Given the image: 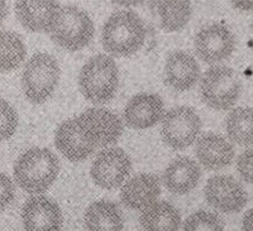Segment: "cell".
Masks as SVG:
<instances>
[{
    "label": "cell",
    "mask_w": 253,
    "mask_h": 231,
    "mask_svg": "<svg viewBox=\"0 0 253 231\" xmlns=\"http://www.w3.org/2000/svg\"><path fill=\"white\" fill-rule=\"evenodd\" d=\"M146 39L143 20L132 10H119L108 18L103 27L101 40L108 53L126 57L138 52Z\"/></svg>",
    "instance_id": "cell-1"
},
{
    "label": "cell",
    "mask_w": 253,
    "mask_h": 231,
    "mask_svg": "<svg viewBox=\"0 0 253 231\" xmlns=\"http://www.w3.org/2000/svg\"><path fill=\"white\" fill-rule=\"evenodd\" d=\"M60 172L57 157L46 148H32L14 164V178L20 189L40 194L49 189Z\"/></svg>",
    "instance_id": "cell-2"
},
{
    "label": "cell",
    "mask_w": 253,
    "mask_h": 231,
    "mask_svg": "<svg viewBox=\"0 0 253 231\" xmlns=\"http://www.w3.org/2000/svg\"><path fill=\"white\" fill-rule=\"evenodd\" d=\"M79 85L90 103L101 105L114 97L119 85V71L114 60L107 54H96L81 69Z\"/></svg>",
    "instance_id": "cell-3"
},
{
    "label": "cell",
    "mask_w": 253,
    "mask_h": 231,
    "mask_svg": "<svg viewBox=\"0 0 253 231\" xmlns=\"http://www.w3.org/2000/svg\"><path fill=\"white\" fill-rule=\"evenodd\" d=\"M49 33L56 44L75 52L87 46L92 39L94 23L87 13L78 6H62Z\"/></svg>",
    "instance_id": "cell-4"
},
{
    "label": "cell",
    "mask_w": 253,
    "mask_h": 231,
    "mask_svg": "<svg viewBox=\"0 0 253 231\" xmlns=\"http://www.w3.org/2000/svg\"><path fill=\"white\" fill-rule=\"evenodd\" d=\"M60 76V65L51 54H35L27 62L22 75L24 95L33 104L44 103L57 87Z\"/></svg>",
    "instance_id": "cell-5"
},
{
    "label": "cell",
    "mask_w": 253,
    "mask_h": 231,
    "mask_svg": "<svg viewBox=\"0 0 253 231\" xmlns=\"http://www.w3.org/2000/svg\"><path fill=\"white\" fill-rule=\"evenodd\" d=\"M242 82L237 72L227 66H213L205 71L200 82V95L208 106L227 110L238 100Z\"/></svg>",
    "instance_id": "cell-6"
},
{
    "label": "cell",
    "mask_w": 253,
    "mask_h": 231,
    "mask_svg": "<svg viewBox=\"0 0 253 231\" xmlns=\"http://www.w3.org/2000/svg\"><path fill=\"white\" fill-rule=\"evenodd\" d=\"M202 129V120L189 106H177L162 116L161 135L165 144L175 151L191 146Z\"/></svg>",
    "instance_id": "cell-7"
},
{
    "label": "cell",
    "mask_w": 253,
    "mask_h": 231,
    "mask_svg": "<svg viewBox=\"0 0 253 231\" xmlns=\"http://www.w3.org/2000/svg\"><path fill=\"white\" fill-rule=\"evenodd\" d=\"M132 169L129 155L121 148H108L95 157L91 164V178L99 187L117 189L128 178Z\"/></svg>",
    "instance_id": "cell-8"
},
{
    "label": "cell",
    "mask_w": 253,
    "mask_h": 231,
    "mask_svg": "<svg viewBox=\"0 0 253 231\" xmlns=\"http://www.w3.org/2000/svg\"><path fill=\"white\" fill-rule=\"evenodd\" d=\"M194 46L200 60L213 65L230 57L236 47V39L229 28L223 24L211 23L196 33Z\"/></svg>",
    "instance_id": "cell-9"
},
{
    "label": "cell",
    "mask_w": 253,
    "mask_h": 231,
    "mask_svg": "<svg viewBox=\"0 0 253 231\" xmlns=\"http://www.w3.org/2000/svg\"><path fill=\"white\" fill-rule=\"evenodd\" d=\"M205 198L211 207L225 214L241 211L247 203V192L243 186L227 174H218L208 180Z\"/></svg>",
    "instance_id": "cell-10"
},
{
    "label": "cell",
    "mask_w": 253,
    "mask_h": 231,
    "mask_svg": "<svg viewBox=\"0 0 253 231\" xmlns=\"http://www.w3.org/2000/svg\"><path fill=\"white\" fill-rule=\"evenodd\" d=\"M76 119L83 125L96 147H107L118 142L123 133V124L117 114L108 109L92 108Z\"/></svg>",
    "instance_id": "cell-11"
},
{
    "label": "cell",
    "mask_w": 253,
    "mask_h": 231,
    "mask_svg": "<svg viewBox=\"0 0 253 231\" xmlns=\"http://www.w3.org/2000/svg\"><path fill=\"white\" fill-rule=\"evenodd\" d=\"M26 231H61L62 212L57 203L47 196H33L22 208Z\"/></svg>",
    "instance_id": "cell-12"
},
{
    "label": "cell",
    "mask_w": 253,
    "mask_h": 231,
    "mask_svg": "<svg viewBox=\"0 0 253 231\" xmlns=\"http://www.w3.org/2000/svg\"><path fill=\"white\" fill-rule=\"evenodd\" d=\"M55 144L61 154L71 162L86 159L96 148L76 117L66 120L58 126L56 130Z\"/></svg>",
    "instance_id": "cell-13"
},
{
    "label": "cell",
    "mask_w": 253,
    "mask_h": 231,
    "mask_svg": "<svg viewBox=\"0 0 253 231\" xmlns=\"http://www.w3.org/2000/svg\"><path fill=\"white\" fill-rule=\"evenodd\" d=\"M123 116L130 128H151L164 116V101L156 94L135 95L126 104Z\"/></svg>",
    "instance_id": "cell-14"
},
{
    "label": "cell",
    "mask_w": 253,
    "mask_h": 231,
    "mask_svg": "<svg viewBox=\"0 0 253 231\" xmlns=\"http://www.w3.org/2000/svg\"><path fill=\"white\" fill-rule=\"evenodd\" d=\"M200 77V67L195 58L185 51L169 54L165 66V81L177 91H187Z\"/></svg>",
    "instance_id": "cell-15"
},
{
    "label": "cell",
    "mask_w": 253,
    "mask_h": 231,
    "mask_svg": "<svg viewBox=\"0 0 253 231\" xmlns=\"http://www.w3.org/2000/svg\"><path fill=\"white\" fill-rule=\"evenodd\" d=\"M161 194V183L155 174L142 173L130 178L122 187L121 200L132 210H144L157 201Z\"/></svg>",
    "instance_id": "cell-16"
},
{
    "label": "cell",
    "mask_w": 253,
    "mask_h": 231,
    "mask_svg": "<svg viewBox=\"0 0 253 231\" xmlns=\"http://www.w3.org/2000/svg\"><path fill=\"white\" fill-rule=\"evenodd\" d=\"M195 153L199 162L210 171H218L233 162V146L221 135L207 133L196 142Z\"/></svg>",
    "instance_id": "cell-17"
},
{
    "label": "cell",
    "mask_w": 253,
    "mask_h": 231,
    "mask_svg": "<svg viewBox=\"0 0 253 231\" xmlns=\"http://www.w3.org/2000/svg\"><path fill=\"white\" fill-rule=\"evenodd\" d=\"M60 8L56 1H18L15 13L24 28L32 32H49Z\"/></svg>",
    "instance_id": "cell-18"
},
{
    "label": "cell",
    "mask_w": 253,
    "mask_h": 231,
    "mask_svg": "<svg viewBox=\"0 0 253 231\" xmlns=\"http://www.w3.org/2000/svg\"><path fill=\"white\" fill-rule=\"evenodd\" d=\"M202 177V169L195 160L178 157L167 166L164 172V185L176 194H186L198 186Z\"/></svg>",
    "instance_id": "cell-19"
},
{
    "label": "cell",
    "mask_w": 253,
    "mask_h": 231,
    "mask_svg": "<svg viewBox=\"0 0 253 231\" xmlns=\"http://www.w3.org/2000/svg\"><path fill=\"white\" fill-rule=\"evenodd\" d=\"M86 231H123L124 220L118 205L96 201L87 207L84 217Z\"/></svg>",
    "instance_id": "cell-20"
},
{
    "label": "cell",
    "mask_w": 253,
    "mask_h": 231,
    "mask_svg": "<svg viewBox=\"0 0 253 231\" xmlns=\"http://www.w3.org/2000/svg\"><path fill=\"white\" fill-rule=\"evenodd\" d=\"M141 225L144 231H178L181 215L170 202L156 201L142 211Z\"/></svg>",
    "instance_id": "cell-21"
},
{
    "label": "cell",
    "mask_w": 253,
    "mask_h": 231,
    "mask_svg": "<svg viewBox=\"0 0 253 231\" xmlns=\"http://www.w3.org/2000/svg\"><path fill=\"white\" fill-rule=\"evenodd\" d=\"M227 133L239 146L253 144V108H237L227 117Z\"/></svg>",
    "instance_id": "cell-22"
},
{
    "label": "cell",
    "mask_w": 253,
    "mask_h": 231,
    "mask_svg": "<svg viewBox=\"0 0 253 231\" xmlns=\"http://www.w3.org/2000/svg\"><path fill=\"white\" fill-rule=\"evenodd\" d=\"M26 58V46L17 33L0 32V71L8 72L22 65Z\"/></svg>",
    "instance_id": "cell-23"
},
{
    "label": "cell",
    "mask_w": 253,
    "mask_h": 231,
    "mask_svg": "<svg viewBox=\"0 0 253 231\" xmlns=\"http://www.w3.org/2000/svg\"><path fill=\"white\" fill-rule=\"evenodd\" d=\"M158 15L162 29L176 32L184 28L191 17L189 1H161L158 4Z\"/></svg>",
    "instance_id": "cell-24"
},
{
    "label": "cell",
    "mask_w": 253,
    "mask_h": 231,
    "mask_svg": "<svg viewBox=\"0 0 253 231\" xmlns=\"http://www.w3.org/2000/svg\"><path fill=\"white\" fill-rule=\"evenodd\" d=\"M182 231H224V223L216 214L200 210L185 220Z\"/></svg>",
    "instance_id": "cell-25"
},
{
    "label": "cell",
    "mask_w": 253,
    "mask_h": 231,
    "mask_svg": "<svg viewBox=\"0 0 253 231\" xmlns=\"http://www.w3.org/2000/svg\"><path fill=\"white\" fill-rule=\"evenodd\" d=\"M18 126V114L12 105L0 99V140L9 139Z\"/></svg>",
    "instance_id": "cell-26"
},
{
    "label": "cell",
    "mask_w": 253,
    "mask_h": 231,
    "mask_svg": "<svg viewBox=\"0 0 253 231\" xmlns=\"http://www.w3.org/2000/svg\"><path fill=\"white\" fill-rule=\"evenodd\" d=\"M238 173L246 182L253 183V149L243 152L237 160Z\"/></svg>",
    "instance_id": "cell-27"
},
{
    "label": "cell",
    "mask_w": 253,
    "mask_h": 231,
    "mask_svg": "<svg viewBox=\"0 0 253 231\" xmlns=\"http://www.w3.org/2000/svg\"><path fill=\"white\" fill-rule=\"evenodd\" d=\"M14 185L6 174L0 173V211L8 207L14 200Z\"/></svg>",
    "instance_id": "cell-28"
},
{
    "label": "cell",
    "mask_w": 253,
    "mask_h": 231,
    "mask_svg": "<svg viewBox=\"0 0 253 231\" xmlns=\"http://www.w3.org/2000/svg\"><path fill=\"white\" fill-rule=\"evenodd\" d=\"M242 231H253V207L246 212L242 223Z\"/></svg>",
    "instance_id": "cell-29"
},
{
    "label": "cell",
    "mask_w": 253,
    "mask_h": 231,
    "mask_svg": "<svg viewBox=\"0 0 253 231\" xmlns=\"http://www.w3.org/2000/svg\"><path fill=\"white\" fill-rule=\"evenodd\" d=\"M233 5L241 10H253V1H233Z\"/></svg>",
    "instance_id": "cell-30"
},
{
    "label": "cell",
    "mask_w": 253,
    "mask_h": 231,
    "mask_svg": "<svg viewBox=\"0 0 253 231\" xmlns=\"http://www.w3.org/2000/svg\"><path fill=\"white\" fill-rule=\"evenodd\" d=\"M6 14H8V5H6L5 1H0V24L3 23Z\"/></svg>",
    "instance_id": "cell-31"
},
{
    "label": "cell",
    "mask_w": 253,
    "mask_h": 231,
    "mask_svg": "<svg viewBox=\"0 0 253 231\" xmlns=\"http://www.w3.org/2000/svg\"><path fill=\"white\" fill-rule=\"evenodd\" d=\"M119 4L122 5H132V4H138L137 1H119Z\"/></svg>",
    "instance_id": "cell-32"
},
{
    "label": "cell",
    "mask_w": 253,
    "mask_h": 231,
    "mask_svg": "<svg viewBox=\"0 0 253 231\" xmlns=\"http://www.w3.org/2000/svg\"><path fill=\"white\" fill-rule=\"evenodd\" d=\"M252 28H253V23H252Z\"/></svg>",
    "instance_id": "cell-33"
}]
</instances>
